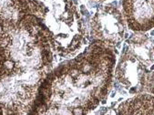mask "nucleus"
I'll return each mask as SVG.
<instances>
[{"mask_svg": "<svg viewBox=\"0 0 154 115\" xmlns=\"http://www.w3.org/2000/svg\"><path fill=\"white\" fill-rule=\"evenodd\" d=\"M115 65L114 48L94 41L76 58L51 70L36 100L88 115L108 96Z\"/></svg>", "mask_w": 154, "mask_h": 115, "instance_id": "obj_1", "label": "nucleus"}, {"mask_svg": "<svg viewBox=\"0 0 154 115\" xmlns=\"http://www.w3.org/2000/svg\"><path fill=\"white\" fill-rule=\"evenodd\" d=\"M27 8L59 56L71 57L86 43L82 14L74 0H27Z\"/></svg>", "mask_w": 154, "mask_h": 115, "instance_id": "obj_2", "label": "nucleus"}, {"mask_svg": "<svg viewBox=\"0 0 154 115\" xmlns=\"http://www.w3.org/2000/svg\"><path fill=\"white\" fill-rule=\"evenodd\" d=\"M91 35L95 41L114 48L119 45L125 34V21L121 12L108 5L100 8L90 21Z\"/></svg>", "mask_w": 154, "mask_h": 115, "instance_id": "obj_3", "label": "nucleus"}, {"mask_svg": "<svg viewBox=\"0 0 154 115\" xmlns=\"http://www.w3.org/2000/svg\"><path fill=\"white\" fill-rule=\"evenodd\" d=\"M149 72L148 66L139 61L125 47L114 71L118 82L130 92L140 94L144 92Z\"/></svg>", "mask_w": 154, "mask_h": 115, "instance_id": "obj_4", "label": "nucleus"}, {"mask_svg": "<svg viewBox=\"0 0 154 115\" xmlns=\"http://www.w3.org/2000/svg\"><path fill=\"white\" fill-rule=\"evenodd\" d=\"M122 8L130 30L142 33L154 27V0H122Z\"/></svg>", "mask_w": 154, "mask_h": 115, "instance_id": "obj_5", "label": "nucleus"}, {"mask_svg": "<svg viewBox=\"0 0 154 115\" xmlns=\"http://www.w3.org/2000/svg\"><path fill=\"white\" fill-rule=\"evenodd\" d=\"M117 115H154V96L137 94L120 103Z\"/></svg>", "mask_w": 154, "mask_h": 115, "instance_id": "obj_6", "label": "nucleus"}, {"mask_svg": "<svg viewBox=\"0 0 154 115\" xmlns=\"http://www.w3.org/2000/svg\"><path fill=\"white\" fill-rule=\"evenodd\" d=\"M126 48L146 66L154 63V41L147 35L137 32L127 41Z\"/></svg>", "mask_w": 154, "mask_h": 115, "instance_id": "obj_7", "label": "nucleus"}, {"mask_svg": "<svg viewBox=\"0 0 154 115\" xmlns=\"http://www.w3.org/2000/svg\"><path fill=\"white\" fill-rule=\"evenodd\" d=\"M29 15L27 0H0V26L18 22Z\"/></svg>", "mask_w": 154, "mask_h": 115, "instance_id": "obj_8", "label": "nucleus"}, {"mask_svg": "<svg viewBox=\"0 0 154 115\" xmlns=\"http://www.w3.org/2000/svg\"><path fill=\"white\" fill-rule=\"evenodd\" d=\"M144 92H148L149 94L154 96V71H149L146 78Z\"/></svg>", "mask_w": 154, "mask_h": 115, "instance_id": "obj_9", "label": "nucleus"}, {"mask_svg": "<svg viewBox=\"0 0 154 115\" xmlns=\"http://www.w3.org/2000/svg\"><path fill=\"white\" fill-rule=\"evenodd\" d=\"M105 115H113V113H112V111H109V112H108V113H106Z\"/></svg>", "mask_w": 154, "mask_h": 115, "instance_id": "obj_10", "label": "nucleus"}, {"mask_svg": "<svg viewBox=\"0 0 154 115\" xmlns=\"http://www.w3.org/2000/svg\"><path fill=\"white\" fill-rule=\"evenodd\" d=\"M96 1H105V0H96Z\"/></svg>", "mask_w": 154, "mask_h": 115, "instance_id": "obj_11", "label": "nucleus"}]
</instances>
